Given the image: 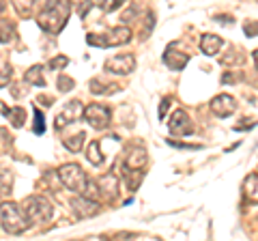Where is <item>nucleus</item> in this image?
Instances as JSON below:
<instances>
[{
    "mask_svg": "<svg viewBox=\"0 0 258 241\" xmlns=\"http://www.w3.org/2000/svg\"><path fill=\"white\" fill-rule=\"evenodd\" d=\"M22 211H24V218H26L28 226L30 224H45V222H50L54 215L50 200L43 196H28L22 203Z\"/></svg>",
    "mask_w": 258,
    "mask_h": 241,
    "instance_id": "7ed1b4c3",
    "label": "nucleus"
},
{
    "mask_svg": "<svg viewBox=\"0 0 258 241\" xmlns=\"http://www.w3.org/2000/svg\"><path fill=\"white\" fill-rule=\"evenodd\" d=\"M5 11V3H0V13H3Z\"/></svg>",
    "mask_w": 258,
    "mask_h": 241,
    "instance_id": "72a5a7b5",
    "label": "nucleus"
},
{
    "mask_svg": "<svg viewBox=\"0 0 258 241\" xmlns=\"http://www.w3.org/2000/svg\"><path fill=\"white\" fill-rule=\"evenodd\" d=\"M120 7H123V3H120V0H116V3H103L101 9H103V11H116V9H120Z\"/></svg>",
    "mask_w": 258,
    "mask_h": 241,
    "instance_id": "7c9ffc66",
    "label": "nucleus"
},
{
    "mask_svg": "<svg viewBox=\"0 0 258 241\" xmlns=\"http://www.w3.org/2000/svg\"><path fill=\"white\" fill-rule=\"evenodd\" d=\"M243 190H245V196L249 200L258 203V174H249L245 183H243Z\"/></svg>",
    "mask_w": 258,
    "mask_h": 241,
    "instance_id": "aec40b11",
    "label": "nucleus"
},
{
    "mask_svg": "<svg viewBox=\"0 0 258 241\" xmlns=\"http://www.w3.org/2000/svg\"><path fill=\"white\" fill-rule=\"evenodd\" d=\"M86 157H88V162L95 164V166H101V164H103L101 142H99V140H93L91 144H88V149H86Z\"/></svg>",
    "mask_w": 258,
    "mask_h": 241,
    "instance_id": "f3484780",
    "label": "nucleus"
},
{
    "mask_svg": "<svg viewBox=\"0 0 258 241\" xmlns=\"http://www.w3.org/2000/svg\"><path fill=\"white\" fill-rule=\"evenodd\" d=\"M189 63V54L176 52V43H170L164 52V65L170 71H181Z\"/></svg>",
    "mask_w": 258,
    "mask_h": 241,
    "instance_id": "1a4fd4ad",
    "label": "nucleus"
},
{
    "mask_svg": "<svg viewBox=\"0 0 258 241\" xmlns=\"http://www.w3.org/2000/svg\"><path fill=\"white\" fill-rule=\"evenodd\" d=\"M11 188H13V174L11 170L7 168H0V198L11 194Z\"/></svg>",
    "mask_w": 258,
    "mask_h": 241,
    "instance_id": "6ab92c4d",
    "label": "nucleus"
},
{
    "mask_svg": "<svg viewBox=\"0 0 258 241\" xmlns=\"http://www.w3.org/2000/svg\"><path fill=\"white\" fill-rule=\"evenodd\" d=\"M147 166V149L132 147L125 157V170H142Z\"/></svg>",
    "mask_w": 258,
    "mask_h": 241,
    "instance_id": "ddd939ff",
    "label": "nucleus"
},
{
    "mask_svg": "<svg viewBox=\"0 0 258 241\" xmlns=\"http://www.w3.org/2000/svg\"><path fill=\"white\" fill-rule=\"evenodd\" d=\"M58 88H60V91H64V93L71 91V88H74V80L67 78V76H60L58 78Z\"/></svg>",
    "mask_w": 258,
    "mask_h": 241,
    "instance_id": "cd10ccee",
    "label": "nucleus"
},
{
    "mask_svg": "<svg viewBox=\"0 0 258 241\" xmlns=\"http://www.w3.org/2000/svg\"><path fill=\"white\" fill-rule=\"evenodd\" d=\"M84 138H86V136H84L82 132H80L78 136H71V138L62 140V144L71 151V153H80V151H82V147H84Z\"/></svg>",
    "mask_w": 258,
    "mask_h": 241,
    "instance_id": "412c9836",
    "label": "nucleus"
},
{
    "mask_svg": "<svg viewBox=\"0 0 258 241\" xmlns=\"http://www.w3.org/2000/svg\"><path fill=\"white\" fill-rule=\"evenodd\" d=\"M168 110H170V97H164L159 101V120H164L166 118V114H168Z\"/></svg>",
    "mask_w": 258,
    "mask_h": 241,
    "instance_id": "a878e982",
    "label": "nucleus"
},
{
    "mask_svg": "<svg viewBox=\"0 0 258 241\" xmlns=\"http://www.w3.org/2000/svg\"><path fill=\"white\" fill-rule=\"evenodd\" d=\"M58 179H60V183L67 190H71V192H76V194L82 196L88 176H86L82 166H78V164H62L58 168Z\"/></svg>",
    "mask_w": 258,
    "mask_h": 241,
    "instance_id": "20e7f679",
    "label": "nucleus"
},
{
    "mask_svg": "<svg viewBox=\"0 0 258 241\" xmlns=\"http://www.w3.org/2000/svg\"><path fill=\"white\" fill-rule=\"evenodd\" d=\"M0 222H3V228L9 235H22L28 228V222L24 218L22 207L18 203H11V200H3L0 203Z\"/></svg>",
    "mask_w": 258,
    "mask_h": 241,
    "instance_id": "f03ea898",
    "label": "nucleus"
},
{
    "mask_svg": "<svg viewBox=\"0 0 258 241\" xmlns=\"http://www.w3.org/2000/svg\"><path fill=\"white\" fill-rule=\"evenodd\" d=\"M211 110H213L215 116L226 118V116H230L232 112L237 110V103H235V99H232L230 95L222 93V95H217V97L211 99Z\"/></svg>",
    "mask_w": 258,
    "mask_h": 241,
    "instance_id": "9b49d317",
    "label": "nucleus"
},
{
    "mask_svg": "<svg viewBox=\"0 0 258 241\" xmlns=\"http://www.w3.org/2000/svg\"><path fill=\"white\" fill-rule=\"evenodd\" d=\"M97 181V192H99V196H106V198H116L118 194V179H116V174H101L99 179H95Z\"/></svg>",
    "mask_w": 258,
    "mask_h": 241,
    "instance_id": "f8f14e48",
    "label": "nucleus"
},
{
    "mask_svg": "<svg viewBox=\"0 0 258 241\" xmlns=\"http://www.w3.org/2000/svg\"><path fill=\"white\" fill-rule=\"evenodd\" d=\"M11 35H13V28L7 26V24H3V28H0V41L7 43V41L11 39Z\"/></svg>",
    "mask_w": 258,
    "mask_h": 241,
    "instance_id": "c756f323",
    "label": "nucleus"
},
{
    "mask_svg": "<svg viewBox=\"0 0 258 241\" xmlns=\"http://www.w3.org/2000/svg\"><path fill=\"white\" fill-rule=\"evenodd\" d=\"M82 116H84V106H82V101L71 99V101L64 103L62 110L58 112V116H56V130H62V127L76 123V120H80Z\"/></svg>",
    "mask_w": 258,
    "mask_h": 241,
    "instance_id": "423d86ee",
    "label": "nucleus"
},
{
    "mask_svg": "<svg viewBox=\"0 0 258 241\" xmlns=\"http://www.w3.org/2000/svg\"><path fill=\"white\" fill-rule=\"evenodd\" d=\"M3 112L11 118L13 127H22L24 125V116H26V110L24 108H9V110H3Z\"/></svg>",
    "mask_w": 258,
    "mask_h": 241,
    "instance_id": "4be33fe9",
    "label": "nucleus"
},
{
    "mask_svg": "<svg viewBox=\"0 0 258 241\" xmlns=\"http://www.w3.org/2000/svg\"><path fill=\"white\" fill-rule=\"evenodd\" d=\"M9 80H11V67H3L0 69V88L9 84Z\"/></svg>",
    "mask_w": 258,
    "mask_h": 241,
    "instance_id": "c85d7f7f",
    "label": "nucleus"
},
{
    "mask_svg": "<svg viewBox=\"0 0 258 241\" xmlns=\"http://www.w3.org/2000/svg\"><path fill=\"white\" fill-rule=\"evenodd\" d=\"M67 56H56V58L50 61V69H62V67H67Z\"/></svg>",
    "mask_w": 258,
    "mask_h": 241,
    "instance_id": "bb28decb",
    "label": "nucleus"
},
{
    "mask_svg": "<svg viewBox=\"0 0 258 241\" xmlns=\"http://www.w3.org/2000/svg\"><path fill=\"white\" fill-rule=\"evenodd\" d=\"M24 80H26L28 84H32V86H45L43 67H41V65H32V67L26 71V76H24Z\"/></svg>",
    "mask_w": 258,
    "mask_h": 241,
    "instance_id": "dca6fc26",
    "label": "nucleus"
},
{
    "mask_svg": "<svg viewBox=\"0 0 258 241\" xmlns=\"http://www.w3.org/2000/svg\"><path fill=\"white\" fill-rule=\"evenodd\" d=\"M252 56H254V61H256V67H258V50H254Z\"/></svg>",
    "mask_w": 258,
    "mask_h": 241,
    "instance_id": "473e14b6",
    "label": "nucleus"
},
{
    "mask_svg": "<svg viewBox=\"0 0 258 241\" xmlns=\"http://www.w3.org/2000/svg\"><path fill=\"white\" fill-rule=\"evenodd\" d=\"M220 47H222V39L217 37V35L207 33V35L200 37V50H203V54L215 56L217 52H220Z\"/></svg>",
    "mask_w": 258,
    "mask_h": 241,
    "instance_id": "2eb2a0df",
    "label": "nucleus"
},
{
    "mask_svg": "<svg viewBox=\"0 0 258 241\" xmlns=\"http://www.w3.org/2000/svg\"><path fill=\"white\" fill-rule=\"evenodd\" d=\"M32 132H35L37 136H41L45 132V118L41 114V110L35 108V127H32Z\"/></svg>",
    "mask_w": 258,
    "mask_h": 241,
    "instance_id": "5701e85b",
    "label": "nucleus"
},
{
    "mask_svg": "<svg viewBox=\"0 0 258 241\" xmlns=\"http://www.w3.org/2000/svg\"><path fill=\"white\" fill-rule=\"evenodd\" d=\"M168 130L176 136H189L194 132V125H191V118L187 116L185 110H176L174 114L170 116V123H168Z\"/></svg>",
    "mask_w": 258,
    "mask_h": 241,
    "instance_id": "6e6552de",
    "label": "nucleus"
},
{
    "mask_svg": "<svg viewBox=\"0 0 258 241\" xmlns=\"http://www.w3.org/2000/svg\"><path fill=\"white\" fill-rule=\"evenodd\" d=\"M136 69V58L132 54H116L112 58L106 61V71L108 74H116V76H127Z\"/></svg>",
    "mask_w": 258,
    "mask_h": 241,
    "instance_id": "0eeeda50",
    "label": "nucleus"
},
{
    "mask_svg": "<svg viewBox=\"0 0 258 241\" xmlns=\"http://www.w3.org/2000/svg\"><path fill=\"white\" fill-rule=\"evenodd\" d=\"M142 179H144V170H125V183H127L129 192L138 190Z\"/></svg>",
    "mask_w": 258,
    "mask_h": 241,
    "instance_id": "a211bd4d",
    "label": "nucleus"
},
{
    "mask_svg": "<svg viewBox=\"0 0 258 241\" xmlns=\"http://www.w3.org/2000/svg\"><path fill=\"white\" fill-rule=\"evenodd\" d=\"M129 41H132V30H129L127 26H116V28H112L110 33L106 35L108 47L110 45H125Z\"/></svg>",
    "mask_w": 258,
    "mask_h": 241,
    "instance_id": "4468645a",
    "label": "nucleus"
},
{
    "mask_svg": "<svg viewBox=\"0 0 258 241\" xmlns=\"http://www.w3.org/2000/svg\"><path fill=\"white\" fill-rule=\"evenodd\" d=\"M71 209H74L76 218L84 220V218H93V215L99 211V203L88 200L84 196H78V198H71Z\"/></svg>",
    "mask_w": 258,
    "mask_h": 241,
    "instance_id": "9d476101",
    "label": "nucleus"
},
{
    "mask_svg": "<svg viewBox=\"0 0 258 241\" xmlns=\"http://www.w3.org/2000/svg\"><path fill=\"white\" fill-rule=\"evenodd\" d=\"M108 88H114V86H110V84H103L101 80H93V82H91V91H93L95 95H103V93H110Z\"/></svg>",
    "mask_w": 258,
    "mask_h": 241,
    "instance_id": "393cba45",
    "label": "nucleus"
},
{
    "mask_svg": "<svg viewBox=\"0 0 258 241\" xmlns=\"http://www.w3.org/2000/svg\"><path fill=\"white\" fill-rule=\"evenodd\" d=\"M245 33L252 37V35H258V24L256 22H247L245 24Z\"/></svg>",
    "mask_w": 258,
    "mask_h": 241,
    "instance_id": "2f4dec72",
    "label": "nucleus"
},
{
    "mask_svg": "<svg viewBox=\"0 0 258 241\" xmlns=\"http://www.w3.org/2000/svg\"><path fill=\"white\" fill-rule=\"evenodd\" d=\"M86 43H88V45H95V47H108L106 35H88V37H86Z\"/></svg>",
    "mask_w": 258,
    "mask_h": 241,
    "instance_id": "b1692460",
    "label": "nucleus"
},
{
    "mask_svg": "<svg viewBox=\"0 0 258 241\" xmlns=\"http://www.w3.org/2000/svg\"><path fill=\"white\" fill-rule=\"evenodd\" d=\"M84 118H86L88 125L95 127V130H106L110 125L112 110L108 106H101V103H91V106L84 108Z\"/></svg>",
    "mask_w": 258,
    "mask_h": 241,
    "instance_id": "39448f33",
    "label": "nucleus"
},
{
    "mask_svg": "<svg viewBox=\"0 0 258 241\" xmlns=\"http://www.w3.org/2000/svg\"><path fill=\"white\" fill-rule=\"evenodd\" d=\"M69 11H71L69 3H47L43 5L41 13H39V26L50 35H58L64 28V24H67Z\"/></svg>",
    "mask_w": 258,
    "mask_h": 241,
    "instance_id": "f257e3e1",
    "label": "nucleus"
}]
</instances>
